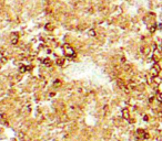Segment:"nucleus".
Segmentation results:
<instances>
[{
  "instance_id": "f257e3e1",
  "label": "nucleus",
  "mask_w": 162,
  "mask_h": 141,
  "mask_svg": "<svg viewBox=\"0 0 162 141\" xmlns=\"http://www.w3.org/2000/svg\"><path fill=\"white\" fill-rule=\"evenodd\" d=\"M64 50H66L67 54H69V55L74 54V49H72V47H71L70 45H66V47H64Z\"/></svg>"
},
{
  "instance_id": "f03ea898",
  "label": "nucleus",
  "mask_w": 162,
  "mask_h": 141,
  "mask_svg": "<svg viewBox=\"0 0 162 141\" xmlns=\"http://www.w3.org/2000/svg\"><path fill=\"white\" fill-rule=\"evenodd\" d=\"M11 43L17 44V43H18V39H12V40H11Z\"/></svg>"
},
{
  "instance_id": "7ed1b4c3",
  "label": "nucleus",
  "mask_w": 162,
  "mask_h": 141,
  "mask_svg": "<svg viewBox=\"0 0 162 141\" xmlns=\"http://www.w3.org/2000/svg\"><path fill=\"white\" fill-rule=\"evenodd\" d=\"M89 34H91V36H94L96 35V32L93 30H91V31H89Z\"/></svg>"
},
{
  "instance_id": "20e7f679",
  "label": "nucleus",
  "mask_w": 162,
  "mask_h": 141,
  "mask_svg": "<svg viewBox=\"0 0 162 141\" xmlns=\"http://www.w3.org/2000/svg\"><path fill=\"white\" fill-rule=\"evenodd\" d=\"M154 31H155V28H154V27L150 28V32H154Z\"/></svg>"
}]
</instances>
